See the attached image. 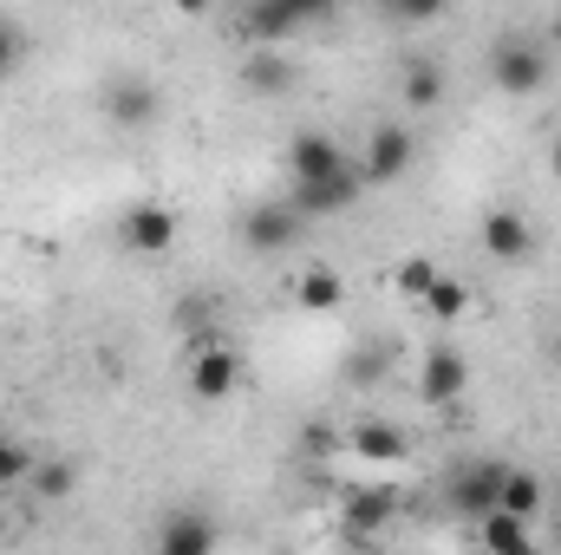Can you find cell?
<instances>
[{
    "label": "cell",
    "mask_w": 561,
    "mask_h": 555,
    "mask_svg": "<svg viewBox=\"0 0 561 555\" xmlns=\"http://www.w3.org/2000/svg\"><path fill=\"white\" fill-rule=\"evenodd\" d=\"M236 386H242V353L216 333H196L190 340V393L203 406H222V399H236Z\"/></svg>",
    "instance_id": "1"
},
{
    "label": "cell",
    "mask_w": 561,
    "mask_h": 555,
    "mask_svg": "<svg viewBox=\"0 0 561 555\" xmlns=\"http://www.w3.org/2000/svg\"><path fill=\"white\" fill-rule=\"evenodd\" d=\"M503 477H510L503 457H470V464H457V471L444 477V503H450L457 517H483V510H496Z\"/></svg>",
    "instance_id": "2"
},
{
    "label": "cell",
    "mask_w": 561,
    "mask_h": 555,
    "mask_svg": "<svg viewBox=\"0 0 561 555\" xmlns=\"http://www.w3.org/2000/svg\"><path fill=\"white\" fill-rule=\"evenodd\" d=\"M542 79H549V53L536 39H496V53H490V86L496 92L529 99V92H542Z\"/></svg>",
    "instance_id": "3"
},
{
    "label": "cell",
    "mask_w": 561,
    "mask_h": 555,
    "mask_svg": "<svg viewBox=\"0 0 561 555\" xmlns=\"http://www.w3.org/2000/svg\"><path fill=\"white\" fill-rule=\"evenodd\" d=\"M359 196H366V170H359V163H340V170H327V177L287 190V203H294L300 216H340V209H353Z\"/></svg>",
    "instance_id": "4"
},
{
    "label": "cell",
    "mask_w": 561,
    "mask_h": 555,
    "mask_svg": "<svg viewBox=\"0 0 561 555\" xmlns=\"http://www.w3.org/2000/svg\"><path fill=\"white\" fill-rule=\"evenodd\" d=\"M176 236H183V223H176V209H163V203H131V209L118 216V242H125L131 256H170Z\"/></svg>",
    "instance_id": "5"
},
{
    "label": "cell",
    "mask_w": 561,
    "mask_h": 555,
    "mask_svg": "<svg viewBox=\"0 0 561 555\" xmlns=\"http://www.w3.org/2000/svg\"><path fill=\"white\" fill-rule=\"evenodd\" d=\"M300 209L294 203H255L249 209V223H242V242L255 249V256H280V249H294L300 242Z\"/></svg>",
    "instance_id": "6"
},
{
    "label": "cell",
    "mask_w": 561,
    "mask_h": 555,
    "mask_svg": "<svg viewBox=\"0 0 561 555\" xmlns=\"http://www.w3.org/2000/svg\"><path fill=\"white\" fill-rule=\"evenodd\" d=\"M412 157H419V138L405 132V125H379L373 138H366V183H399L405 170H412Z\"/></svg>",
    "instance_id": "7"
},
{
    "label": "cell",
    "mask_w": 561,
    "mask_h": 555,
    "mask_svg": "<svg viewBox=\"0 0 561 555\" xmlns=\"http://www.w3.org/2000/svg\"><path fill=\"white\" fill-rule=\"evenodd\" d=\"M483 249H490L496 262H529V256H536L529 216H523V209H490V216H483Z\"/></svg>",
    "instance_id": "8"
},
{
    "label": "cell",
    "mask_w": 561,
    "mask_h": 555,
    "mask_svg": "<svg viewBox=\"0 0 561 555\" xmlns=\"http://www.w3.org/2000/svg\"><path fill=\"white\" fill-rule=\"evenodd\" d=\"M105 118L125 125V132H144L157 118V86L150 79H112L105 86Z\"/></svg>",
    "instance_id": "9"
},
{
    "label": "cell",
    "mask_w": 561,
    "mask_h": 555,
    "mask_svg": "<svg viewBox=\"0 0 561 555\" xmlns=\"http://www.w3.org/2000/svg\"><path fill=\"white\" fill-rule=\"evenodd\" d=\"M346 163V150L340 138H327V132H294L287 138V170H294V183H313V177H327V170H340Z\"/></svg>",
    "instance_id": "10"
},
{
    "label": "cell",
    "mask_w": 561,
    "mask_h": 555,
    "mask_svg": "<svg viewBox=\"0 0 561 555\" xmlns=\"http://www.w3.org/2000/svg\"><path fill=\"white\" fill-rule=\"evenodd\" d=\"M353 457H366V464H405L412 457V438H405V424H386V418H366V424H353Z\"/></svg>",
    "instance_id": "11"
},
{
    "label": "cell",
    "mask_w": 561,
    "mask_h": 555,
    "mask_svg": "<svg viewBox=\"0 0 561 555\" xmlns=\"http://www.w3.org/2000/svg\"><path fill=\"white\" fill-rule=\"evenodd\" d=\"M424 399L431 406H457L463 399V386H470V366H463V353L457 347H431V360H424Z\"/></svg>",
    "instance_id": "12"
},
{
    "label": "cell",
    "mask_w": 561,
    "mask_h": 555,
    "mask_svg": "<svg viewBox=\"0 0 561 555\" xmlns=\"http://www.w3.org/2000/svg\"><path fill=\"white\" fill-rule=\"evenodd\" d=\"M157 550L163 555H209L216 550V523L196 517V510H176V517L157 530Z\"/></svg>",
    "instance_id": "13"
},
{
    "label": "cell",
    "mask_w": 561,
    "mask_h": 555,
    "mask_svg": "<svg viewBox=\"0 0 561 555\" xmlns=\"http://www.w3.org/2000/svg\"><path fill=\"white\" fill-rule=\"evenodd\" d=\"M392 517H399V490H353V497H346V530H353L359 543L379 536Z\"/></svg>",
    "instance_id": "14"
},
{
    "label": "cell",
    "mask_w": 561,
    "mask_h": 555,
    "mask_svg": "<svg viewBox=\"0 0 561 555\" xmlns=\"http://www.w3.org/2000/svg\"><path fill=\"white\" fill-rule=\"evenodd\" d=\"M477 536H483V550H536V530L516 510H483L477 517Z\"/></svg>",
    "instance_id": "15"
},
{
    "label": "cell",
    "mask_w": 561,
    "mask_h": 555,
    "mask_svg": "<svg viewBox=\"0 0 561 555\" xmlns=\"http://www.w3.org/2000/svg\"><path fill=\"white\" fill-rule=\"evenodd\" d=\"M72 484H79V464H72V457H39V464H33V477H26V490H33L39 503L72 497Z\"/></svg>",
    "instance_id": "16"
},
{
    "label": "cell",
    "mask_w": 561,
    "mask_h": 555,
    "mask_svg": "<svg viewBox=\"0 0 561 555\" xmlns=\"http://www.w3.org/2000/svg\"><path fill=\"white\" fill-rule=\"evenodd\" d=\"M242 79H249V92H262V99H275V92H287L294 86V66L280 59V46H262L249 66H242Z\"/></svg>",
    "instance_id": "17"
},
{
    "label": "cell",
    "mask_w": 561,
    "mask_h": 555,
    "mask_svg": "<svg viewBox=\"0 0 561 555\" xmlns=\"http://www.w3.org/2000/svg\"><path fill=\"white\" fill-rule=\"evenodd\" d=\"M294 301H300L307 314H333V307L346 301V281L333 275V269H307V275H300V287H294Z\"/></svg>",
    "instance_id": "18"
},
{
    "label": "cell",
    "mask_w": 561,
    "mask_h": 555,
    "mask_svg": "<svg viewBox=\"0 0 561 555\" xmlns=\"http://www.w3.org/2000/svg\"><path fill=\"white\" fill-rule=\"evenodd\" d=\"M405 105H412V112L444 105V66H437V59H412V66H405Z\"/></svg>",
    "instance_id": "19"
},
{
    "label": "cell",
    "mask_w": 561,
    "mask_h": 555,
    "mask_svg": "<svg viewBox=\"0 0 561 555\" xmlns=\"http://www.w3.org/2000/svg\"><path fill=\"white\" fill-rule=\"evenodd\" d=\"M496 510L536 517V510H542V477H536V471H516V464H510V477H503V497H496Z\"/></svg>",
    "instance_id": "20"
},
{
    "label": "cell",
    "mask_w": 561,
    "mask_h": 555,
    "mask_svg": "<svg viewBox=\"0 0 561 555\" xmlns=\"http://www.w3.org/2000/svg\"><path fill=\"white\" fill-rule=\"evenodd\" d=\"M419 307H424V314H437V320H457V314L470 307V287H463L457 275H437L431 287H424V301H419Z\"/></svg>",
    "instance_id": "21"
},
{
    "label": "cell",
    "mask_w": 561,
    "mask_h": 555,
    "mask_svg": "<svg viewBox=\"0 0 561 555\" xmlns=\"http://www.w3.org/2000/svg\"><path fill=\"white\" fill-rule=\"evenodd\" d=\"M386 373H392V347H386V340H366V347L346 360V380H353V386H379Z\"/></svg>",
    "instance_id": "22"
},
{
    "label": "cell",
    "mask_w": 561,
    "mask_h": 555,
    "mask_svg": "<svg viewBox=\"0 0 561 555\" xmlns=\"http://www.w3.org/2000/svg\"><path fill=\"white\" fill-rule=\"evenodd\" d=\"M33 464H39V451H33V444L0 438V490H20V484L33 477Z\"/></svg>",
    "instance_id": "23"
},
{
    "label": "cell",
    "mask_w": 561,
    "mask_h": 555,
    "mask_svg": "<svg viewBox=\"0 0 561 555\" xmlns=\"http://www.w3.org/2000/svg\"><path fill=\"white\" fill-rule=\"evenodd\" d=\"M431 281H437V262H405V269H399V294H412V301H424V287H431Z\"/></svg>",
    "instance_id": "24"
},
{
    "label": "cell",
    "mask_w": 561,
    "mask_h": 555,
    "mask_svg": "<svg viewBox=\"0 0 561 555\" xmlns=\"http://www.w3.org/2000/svg\"><path fill=\"white\" fill-rule=\"evenodd\" d=\"M386 7H392L399 20H437V13H444L450 0H386Z\"/></svg>",
    "instance_id": "25"
},
{
    "label": "cell",
    "mask_w": 561,
    "mask_h": 555,
    "mask_svg": "<svg viewBox=\"0 0 561 555\" xmlns=\"http://www.w3.org/2000/svg\"><path fill=\"white\" fill-rule=\"evenodd\" d=\"M333 7H340V0H287V13H294L300 26H313V20H327Z\"/></svg>",
    "instance_id": "26"
},
{
    "label": "cell",
    "mask_w": 561,
    "mask_h": 555,
    "mask_svg": "<svg viewBox=\"0 0 561 555\" xmlns=\"http://www.w3.org/2000/svg\"><path fill=\"white\" fill-rule=\"evenodd\" d=\"M0 59H20V33L13 26H0Z\"/></svg>",
    "instance_id": "27"
},
{
    "label": "cell",
    "mask_w": 561,
    "mask_h": 555,
    "mask_svg": "<svg viewBox=\"0 0 561 555\" xmlns=\"http://www.w3.org/2000/svg\"><path fill=\"white\" fill-rule=\"evenodd\" d=\"M549 46H556V53H561V13H556V20H549Z\"/></svg>",
    "instance_id": "28"
},
{
    "label": "cell",
    "mask_w": 561,
    "mask_h": 555,
    "mask_svg": "<svg viewBox=\"0 0 561 555\" xmlns=\"http://www.w3.org/2000/svg\"><path fill=\"white\" fill-rule=\"evenodd\" d=\"M176 7H183V13H203V7H209V0H176Z\"/></svg>",
    "instance_id": "29"
},
{
    "label": "cell",
    "mask_w": 561,
    "mask_h": 555,
    "mask_svg": "<svg viewBox=\"0 0 561 555\" xmlns=\"http://www.w3.org/2000/svg\"><path fill=\"white\" fill-rule=\"evenodd\" d=\"M549 170H556V177H561V138H556V150H549Z\"/></svg>",
    "instance_id": "30"
},
{
    "label": "cell",
    "mask_w": 561,
    "mask_h": 555,
    "mask_svg": "<svg viewBox=\"0 0 561 555\" xmlns=\"http://www.w3.org/2000/svg\"><path fill=\"white\" fill-rule=\"evenodd\" d=\"M0 536H7V503H0Z\"/></svg>",
    "instance_id": "31"
},
{
    "label": "cell",
    "mask_w": 561,
    "mask_h": 555,
    "mask_svg": "<svg viewBox=\"0 0 561 555\" xmlns=\"http://www.w3.org/2000/svg\"><path fill=\"white\" fill-rule=\"evenodd\" d=\"M7 66H13V59H0V86H7Z\"/></svg>",
    "instance_id": "32"
}]
</instances>
